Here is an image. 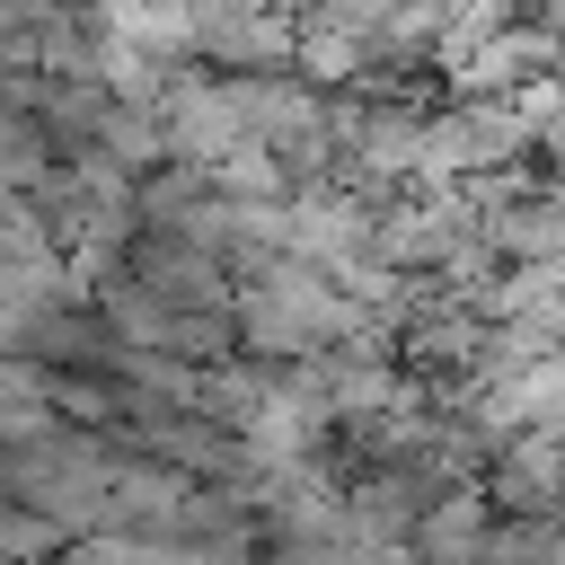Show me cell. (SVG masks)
<instances>
[{"label":"cell","instance_id":"6da1fadb","mask_svg":"<svg viewBox=\"0 0 565 565\" xmlns=\"http://www.w3.org/2000/svg\"><path fill=\"white\" fill-rule=\"evenodd\" d=\"M335 327H353V309L309 265H265V282H247V300H238V335L256 353H318Z\"/></svg>","mask_w":565,"mask_h":565}]
</instances>
